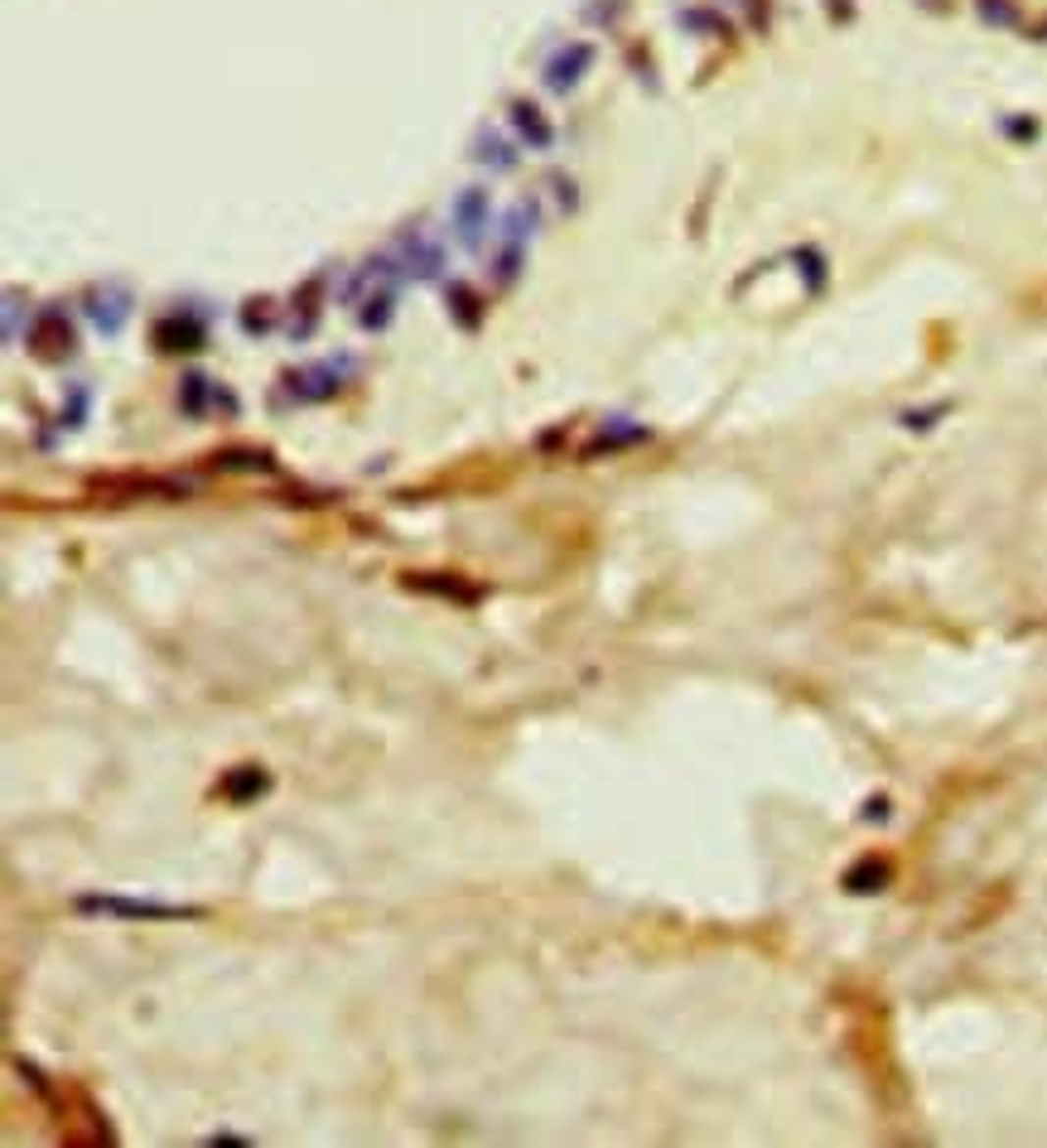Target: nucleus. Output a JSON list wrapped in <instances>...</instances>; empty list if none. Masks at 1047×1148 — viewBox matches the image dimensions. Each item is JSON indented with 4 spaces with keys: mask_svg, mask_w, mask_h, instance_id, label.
<instances>
[{
    "mask_svg": "<svg viewBox=\"0 0 1047 1148\" xmlns=\"http://www.w3.org/2000/svg\"><path fill=\"white\" fill-rule=\"evenodd\" d=\"M82 908H92V913H121V917H193V913H179V908H150V903H112V898H87Z\"/></svg>",
    "mask_w": 1047,
    "mask_h": 1148,
    "instance_id": "1",
    "label": "nucleus"
},
{
    "mask_svg": "<svg viewBox=\"0 0 1047 1148\" xmlns=\"http://www.w3.org/2000/svg\"><path fill=\"white\" fill-rule=\"evenodd\" d=\"M584 63H589V49H584V44L570 49V58H555V63H550V87H570Z\"/></svg>",
    "mask_w": 1047,
    "mask_h": 1148,
    "instance_id": "2",
    "label": "nucleus"
}]
</instances>
